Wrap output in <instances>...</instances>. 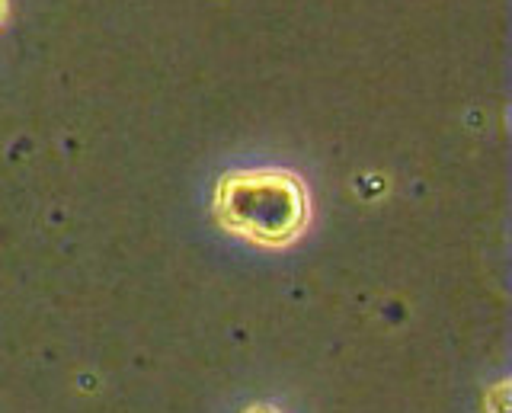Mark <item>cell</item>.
<instances>
[{
    "instance_id": "obj_1",
    "label": "cell",
    "mask_w": 512,
    "mask_h": 413,
    "mask_svg": "<svg viewBox=\"0 0 512 413\" xmlns=\"http://www.w3.org/2000/svg\"><path fill=\"white\" fill-rule=\"evenodd\" d=\"M218 212L234 231L282 244L301 228L304 199L288 173H237L221 186Z\"/></svg>"
},
{
    "instance_id": "obj_2",
    "label": "cell",
    "mask_w": 512,
    "mask_h": 413,
    "mask_svg": "<svg viewBox=\"0 0 512 413\" xmlns=\"http://www.w3.org/2000/svg\"><path fill=\"white\" fill-rule=\"evenodd\" d=\"M247 413H276V410H269V407H253V410H247Z\"/></svg>"
}]
</instances>
